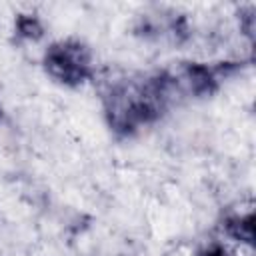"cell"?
Segmentation results:
<instances>
[{
	"instance_id": "2",
	"label": "cell",
	"mask_w": 256,
	"mask_h": 256,
	"mask_svg": "<svg viewBox=\"0 0 256 256\" xmlns=\"http://www.w3.org/2000/svg\"><path fill=\"white\" fill-rule=\"evenodd\" d=\"M252 214H246V216H236L230 220L228 224V232L238 238L240 242H252V236H254V224H252Z\"/></svg>"
},
{
	"instance_id": "1",
	"label": "cell",
	"mask_w": 256,
	"mask_h": 256,
	"mask_svg": "<svg viewBox=\"0 0 256 256\" xmlns=\"http://www.w3.org/2000/svg\"><path fill=\"white\" fill-rule=\"evenodd\" d=\"M46 70L64 84H80L90 76V52L80 42H56L46 50Z\"/></svg>"
},
{
	"instance_id": "3",
	"label": "cell",
	"mask_w": 256,
	"mask_h": 256,
	"mask_svg": "<svg viewBox=\"0 0 256 256\" xmlns=\"http://www.w3.org/2000/svg\"><path fill=\"white\" fill-rule=\"evenodd\" d=\"M200 256H226V252H224L220 246H210V248H206Z\"/></svg>"
}]
</instances>
